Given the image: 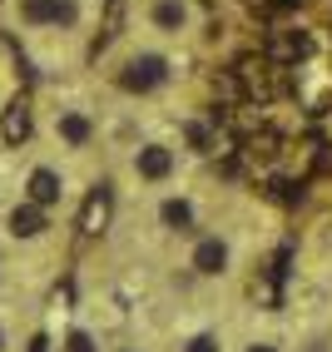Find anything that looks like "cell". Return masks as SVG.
<instances>
[{
	"label": "cell",
	"instance_id": "cell-4",
	"mask_svg": "<svg viewBox=\"0 0 332 352\" xmlns=\"http://www.w3.org/2000/svg\"><path fill=\"white\" fill-rule=\"evenodd\" d=\"M134 174L149 179V184L169 179V174H174V149H169V144H144V149L134 154Z\"/></svg>",
	"mask_w": 332,
	"mask_h": 352
},
{
	"label": "cell",
	"instance_id": "cell-9",
	"mask_svg": "<svg viewBox=\"0 0 332 352\" xmlns=\"http://www.w3.org/2000/svg\"><path fill=\"white\" fill-rule=\"evenodd\" d=\"M0 139H5V144H25V139H30V104L25 100H15L5 109V120H0Z\"/></svg>",
	"mask_w": 332,
	"mask_h": 352
},
{
	"label": "cell",
	"instance_id": "cell-19",
	"mask_svg": "<svg viewBox=\"0 0 332 352\" xmlns=\"http://www.w3.org/2000/svg\"><path fill=\"white\" fill-rule=\"evenodd\" d=\"M0 347H5V333H0Z\"/></svg>",
	"mask_w": 332,
	"mask_h": 352
},
{
	"label": "cell",
	"instance_id": "cell-16",
	"mask_svg": "<svg viewBox=\"0 0 332 352\" xmlns=\"http://www.w3.org/2000/svg\"><path fill=\"white\" fill-rule=\"evenodd\" d=\"M243 352H283V347H278V342H268V338H258V342H248Z\"/></svg>",
	"mask_w": 332,
	"mask_h": 352
},
{
	"label": "cell",
	"instance_id": "cell-14",
	"mask_svg": "<svg viewBox=\"0 0 332 352\" xmlns=\"http://www.w3.org/2000/svg\"><path fill=\"white\" fill-rule=\"evenodd\" d=\"M65 352H94V338H89V333H80V327H75V333L65 338Z\"/></svg>",
	"mask_w": 332,
	"mask_h": 352
},
{
	"label": "cell",
	"instance_id": "cell-8",
	"mask_svg": "<svg viewBox=\"0 0 332 352\" xmlns=\"http://www.w3.org/2000/svg\"><path fill=\"white\" fill-rule=\"evenodd\" d=\"M60 189H65V184H60V174H55V169H35V174H30V184H25V199H30V204H40V208H50V204H60Z\"/></svg>",
	"mask_w": 332,
	"mask_h": 352
},
{
	"label": "cell",
	"instance_id": "cell-3",
	"mask_svg": "<svg viewBox=\"0 0 332 352\" xmlns=\"http://www.w3.org/2000/svg\"><path fill=\"white\" fill-rule=\"evenodd\" d=\"M313 55V35H302V30H273V40H268V65H298V60H307Z\"/></svg>",
	"mask_w": 332,
	"mask_h": 352
},
{
	"label": "cell",
	"instance_id": "cell-2",
	"mask_svg": "<svg viewBox=\"0 0 332 352\" xmlns=\"http://www.w3.org/2000/svg\"><path fill=\"white\" fill-rule=\"evenodd\" d=\"M164 75H169V60L164 55H139V60H129L124 65V75H120V85L124 89H154V85H164Z\"/></svg>",
	"mask_w": 332,
	"mask_h": 352
},
{
	"label": "cell",
	"instance_id": "cell-5",
	"mask_svg": "<svg viewBox=\"0 0 332 352\" xmlns=\"http://www.w3.org/2000/svg\"><path fill=\"white\" fill-rule=\"evenodd\" d=\"M20 15H25L30 25H69V20H75V6H69V0H25Z\"/></svg>",
	"mask_w": 332,
	"mask_h": 352
},
{
	"label": "cell",
	"instance_id": "cell-6",
	"mask_svg": "<svg viewBox=\"0 0 332 352\" xmlns=\"http://www.w3.org/2000/svg\"><path fill=\"white\" fill-rule=\"evenodd\" d=\"M109 223V184H100V189H89L85 208H80V233H100Z\"/></svg>",
	"mask_w": 332,
	"mask_h": 352
},
{
	"label": "cell",
	"instance_id": "cell-11",
	"mask_svg": "<svg viewBox=\"0 0 332 352\" xmlns=\"http://www.w3.org/2000/svg\"><path fill=\"white\" fill-rule=\"evenodd\" d=\"M89 134H94V129H89L85 114H60V139H65V144L80 149V144H89Z\"/></svg>",
	"mask_w": 332,
	"mask_h": 352
},
{
	"label": "cell",
	"instance_id": "cell-20",
	"mask_svg": "<svg viewBox=\"0 0 332 352\" xmlns=\"http://www.w3.org/2000/svg\"><path fill=\"white\" fill-rule=\"evenodd\" d=\"M120 352H134V347H120Z\"/></svg>",
	"mask_w": 332,
	"mask_h": 352
},
{
	"label": "cell",
	"instance_id": "cell-13",
	"mask_svg": "<svg viewBox=\"0 0 332 352\" xmlns=\"http://www.w3.org/2000/svg\"><path fill=\"white\" fill-rule=\"evenodd\" d=\"M184 352H223V338L219 333H194L184 342Z\"/></svg>",
	"mask_w": 332,
	"mask_h": 352
},
{
	"label": "cell",
	"instance_id": "cell-1",
	"mask_svg": "<svg viewBox=\"0 0 332 352\" xmlns=\"http://www.w3.org/2000/svg\"><path fill=\"white\" fill-rule=\"evenodd\" d=\"M233 263V248L223 233H203V239L194 243V253H188V268H194L199 278H223Z\"/></svg>",
	"mask_w": 332,
	"mask_h": 352
},
{
	"label": "cell",
	"instance_id": "cell-15",
	"mask_svg": "<svg viewBox=\"0 0 332 352\" xmlns=\"http://www.w3.org/2000/svg\"><path fill=\"white\" fill-rule=\"evenodd\" d=\"M188 144L203 149V144H208V129H203V124H188Z\"/></svg>",
	"mask_w": 332,
	"mask_h": 352
},
{
	"label": "cell",
	"instance_id": "cell-12",
	"mask_svg": "<svg viewBox=\"0 0 332 352\" xmlns=\"http://www.w3.org/2000/svg\"><path fill=\"white\" fill-rule=\"evenodd\" d=\"M154 25L179 30V25H184V6H179V0H159V6H154Z\"/></svg>",
	"mask_w": 332,
	"mask_h": 352
},
{
	"label": "cell",
	"instance_id": "cell-18",
	"mask_svg": "<svg viewBox=\"0 0 332 352\" xmlns=\"http://www.w3.org/2000/svg\"><path fill=\"white\" fill-rule=\"evenodd\" d=\"M30 352H50V338H30Z\"/></svg>",
	"mask_w": 332,
	"mask_h": 352
},
{
	"label": "cell",
	"instance_id": "cell-7",
	"mask_svg": "<svg viewBox=\"0 0 332 352\" xmlns=\"http://www.w3.org/2000/svg\"><path fill=\"white\" fill-rule=\"evenodd\" d=\"M10 233H15V239H40V233H45V208L40 204H15L10 208Z\"/></svg>",
	"mask_w": 332,
	"mask_h": 352
},
{
	"label": "cell",
	"instance_id": "cell-10",
	"mask_svg": "<svg viewBox=\"0 0 332 352\" xmlns=\"http://www.w3.org/2000/svg\"><path fill=\"white\" fill-rule=\"evenodd\" d=\"M159 219H164V228L184 233V228H194V204H188V199H164L159 204Z\"/></svg>",
	"mask_w": 332,
	"mask_h": 352
},
{
	"label": "cell",
	"instance_id": "cell-17",
	"mask_svg": "<svg viewBox=\"0 0 332 352\" xmlns=\"http://www.w3.org/2000/svg\"><path fill=\"white\" fill-rule=\"evenodd\" d=\"M293 6H302V0H263V10H293Z\"/></svg>",
	"mask_w": 332,
	"mask_h": 352
}]
</instances>
